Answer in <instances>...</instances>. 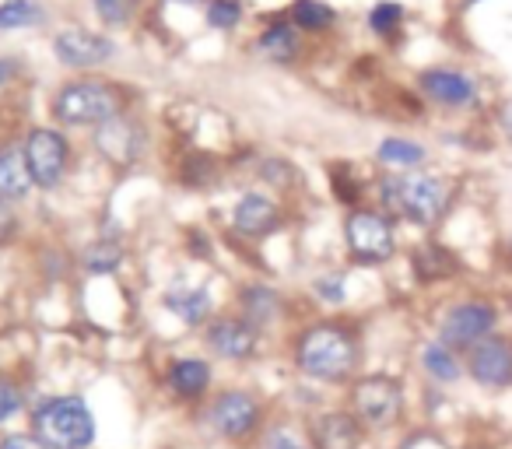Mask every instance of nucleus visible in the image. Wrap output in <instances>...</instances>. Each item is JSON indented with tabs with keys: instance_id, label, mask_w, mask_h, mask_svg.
<instances>
[{
	"instance_id": "1",
	"label": "nucleus",
	"mask_w": 512,
	"mask_h": 449,
	"mask_svg": "<svg viewBox=\"0 0 512 449\" xmlns=\"http://www.w3.org/2000/svg\"><path fill=\"white\" fill-rule=\"evenodd\" d=\"M383 200L393 214L414 225H435L449 207V186L439 176H397L383 183Z\"/></svg>"
},
{
	"instance_id": "2",
	"label": "nucleus",
	"mask_w": 512,
	"mask_h": 449,
	"mask_svg": "<svg viewBox=\"0 0 512 449\" xmlns=\"http://www.w3.org/2000/svg\"><path fill=\"white\" fill-rule=\"evenodd\" d=\"M36 432L50 449H85L95 439V418L85 400L60 397L36 411Z\"/></svg>"
},
{
	"instance_id": "3",
	"label": "nucleus",
	"mask_w": 512,
	"mask_h": 449,
	"mask_svg": "<svg viewBox=\"0 0 512 449\" xmlns=\"http://www.w3.org/2000/svg\"><path fill=\"white\" fill-rule=\"evenodd\" d=\"M355 358V341L341 327H316L299 344V365L316 379H344L355 369Z\"/></svg>"
},
{
	"instance_id": "4",
	"label": "nucleus",
	"mask_w": 512,
	"mask_h": 449,
	"mask_svg": "<svg viewBox=\"0 0 512 449\" xmlns=\"http://www.w3.org/2000/svg\"><path fill=\"white\" fill-rule=\"evenodd\" d=\"M120 102L116 92L106 85H95V81H78V85H67L64 92L53 102V113L57 120L71 123V127H85V123H106L116 116Z\"/></svg>"
},
{
	"instance_id": "5",
	"label": "nucleus",
	"mask_w": 512,
	"mask_h": 449,
	"mask_svg": "<svg viewBox=\"0 0 512 449\" xmlns=\"http://www.w3.org/2000/svg\"><path fill=\"white\" fill-rule=\"evenodd\" d=\"M495 320H498V313L491 302H481V299L460 302V306L449 309L446 320H442V344H446V348H474L484 337H491Z\"/></svg>"
},
{
	"instance_id": "6",
	"label": "nucleus",
	"mask_w": 512,
	"mask_h": 449,
	"mask_svg": "<svg viewBox=\"0 0 512 449\" xmlns=\"http://www.w3.org/2000/svg\"><path fill=\"white\" fill-rule=\"evenodd\" d=\"M355 411L365 425L372 428H386L400 418V407H404V393L400 383L390 376H369L355 386Z\"/></svg>"
},
{
	"instance_id": "7",
	"label": "nucleus",
	"mask_w": 512,
	"mask_h": 449,
	"mask_svg": "<svg viewBox=\"0 0 512 449\" xmlns=\"http://www.w3.org/2000/svg\"><path fill=\"white\" fill-rule=\"evenodd\" d=\"M348 246L358 260L365 264H383V260L393 257V229L390 221L383 214H372V211H358L348 218Z\"/></svg>"
},
{
	"instance_id": "8",
	"label": "nucleus",
	"mask_w": 512,
	"mask_h": 449,
	"mask_svg": "<svg viewBox=\"0 0 512 449\" xmlns=\"http://www.w3.org/2000/svg\"><path fill=\"white\" fill-rule=\"evenodd\" d=\"M470 376L477 379L488 390H505L512 386V341L509 337H484L481 344L470 348V362H467Z\"/></svg>"
},
{
	"instance_id": "9",
	"label": "nucleus",
	"mask_w": 512,
	"mask_h": 449,
	"mask_svg": "<svg viewBox=\"0 0 512 449\" xmlns=\"http://www.w3.org/2000/svg\"><path fill=\"white\" fill-rule=\"evenodd\" d=\"M25 162H29V172L43 190H53V186L64 179L67 169V144L60 134L53 130H36L25 144Z\"/></svg>"
},
{
	"instance_id": "10",
	"label": "nucleus",
	"mask_w": 512,
	"mask_h": 449,
	"mask_svg": "<svg viewBox=\"0 0 512 449\" xmlns=\"http://www.w3.org/2000/svg\"><path fill=\"white\" fill-rule=\"evenodd\" d=\"M53 50H57V57L64 60L67 67H99L113 57L116 46L109 43L106 36H99V32L67 29L53 39Z\"/></svg>"
},
{
	"instance_id": "11",
	"label": "nucleus",
	"mask_w": 512,
	"mask_h": 449,
	"mask_svg": "<svg viewBox=\"0 0 512 449\" xmlns=\"http://www.w3.org/2000/svg\"><path fill=\"white\" fill-rule=\"evenodd\" d=\"M95 144L99 151L116 165H130L137 155H141V144H144V134L134 120L116 113L113 120L99 123V134H95Z\"/></svg>"
},
{
	"instance_id": "12",
	"label": "nucleus",
	"mask_w": 512,
	"mask_h": 449,
	"mask_svg": "<svg viewBox=\"0 0 512 449\" xmlns=\"http://www.w3.org/2000/svg\"><path fill=\"white\" fill-rule=\"evenodd\" d=\"M256 418H260V414H256L253 397H246V393H221V397L214 400L211 421L221 435L239 439V435H246L249 428L256 425Z\"/></svg>"
},
{
	"instance_id": "13",
	"label": "nucleus",
	"mask_w": 512,
	"mask_h": 449,
	"mask_svg": "<svg viewBox=\"0 0 512 449\" xmlns=\"http://www.w3.org/2000/svg\"><path fill=\"white\" fill-rule=\"evenodd\" d=\"M421 85H425V92L432 95L435 102H442V106H470L477 95L474 81L460 71H428L425 78H421Z\"/></svg>"
},
{
	"instance_id": "14",
	"label": "nucleus",
	"mask_w": 512,
	"mask_h": 449,
	"mask_svg": "<svg viewBox=\"0 0 512 449\" xmlns=\"http://www.w3.org/2000/svg\"><path fill=\"white\" fill-rule=\"evenodd\" d=\"M274 225H278V207L267 197L249 193V197L239 200V207H235V229H239L242 236L260 239V236H267Z\"/></svg>"
},
{
	"instance_id": "15",
	"label": "nucleus",
	"mask_w": 512,
	"mask_h": 449,
	"mask_svg": "<svg viewBox=\"0 0 512 449\" xmlns=\"http://www.w3.org/2000/svg\"><path fill=\"white\" fill-rule=\"evenodd\" d=\"M211 348L225 358H246L256 348V327L253 323H239V320H225L211 330Z\"/></svg>"
},
{
	"instance_id": "16",
	"label": "nucleus",
	"mask_w": 512,
	"mask_h": 449,
	"mask_svg": "<svg viewBox=\"0 0 512 449\" xmlns=\"http://www.w3.org/2000/svg\"><path fill=\"white\" fill-rule=\"evenodd\" d=\"M32 183L36 179H32L29 162H25V151H0V200H22Z\"/></svg>"
},
{
	"instance_id": "17",
	"label": "nucleus",
	"mask_w": 512,
	"mask_h": 449,
	"mask_svg": "<svg viewBox=\"0 0 512 449\" xmlns=\"http://www.w3.org/2000/svg\"><path fill=\"white\" fill-rule=\"evenodd\" d=\"M362 428L351 414H327L316 425V446L320 449H358Z\"/></svg>"
},
{
	"instance_id": "18",
	"label": "nucleus",
	"mask_w": 512,
	"mask_h": 449,
	"mask_svg": "<svg viewBox=\"0 0 512 449\" xmlns=\"http://www.w3.org/2000/svg\"><path fill=\"white\" fill-rule=\"evenodd\" d=\"M169 383L179 397H200L207 390V383H211V369L200 358H179L169 372Z\"/></svg>"
},
{
	"instance_id": "19",
	"label": "nucleus",
	"mask_w": 512,
	"mask_h": 449,
	"mask_svg": "<svg viewBox=\"0 0 512 449\" xmlns=\"http://www.w3.org/2000/svg\"><path fill=\"white\" fill-rule=\"evenodd\" d=\"M414 271L418 278L435 281V278H449L456 271V257L439 243H425L418 253H414Z\"/></svg>"
},
{
	"instance_id": "20",
	"label": "nucleus",
	"mask_w": 512,
	"mask_h": 449,
	"mask_svg": "<svg viewBox=\"0 0 512 449\" xmlns=\"http://www.w3.org/2000/svg\"><path fill=\"white\" fill-rule=\"evenodd\" d=\"M379 162L390 165V169H418L425 162V148L404 137H390V141L379 144Z\"/></svg>"
},
{
	"instance_id": "21",
	"label": "nucleus",
	"mask_w": 512,
	"mask_h": 449,
	"mask_svg": "<svg viewBox=\"0 0 512 449\" xmlns=\"http://www.w3.org/2000/svg\"><path fill=\"white\" fill-rule=\"evenodd\" d=\"M165 306L186 323H200L207 313H211V302H207V292H169L165 295Z\"/></svg>"
},
{
	"instance_id": "22",
	"label": "nucleus",
	"mask_w": 512,
	"mask_h": 449,
	"mask_svg": "<svg viewBox=\"0 0 512 449\" xmlns=\"http://www.w3.org/2000/svg\"><path fill=\"white\" fill-rule=\"evenodd\" d=\"M421 362H425L428 376H435L439 383H453V379L460 376V362H456L453 348H446V344H428Z\"/></svg>"
},
{
	"instance_id": "23",
	"label": "nucleus",
	"mask_w": 512,
	"mask_h": 449,
	"mask_svg": "<svg viewBox=\"0 0 512 449\" xmlns=\"http://www.w3.org/2000/svg\"><path fill=\"white\" fill-rule=\"evenodd\" d=\"M260 50L271 60H292L295 50H299V39H295V32L288 29V25H274V29H267L264 39H260Z\"/></svg>"
},
{
	"instance_id": "24",
	"label": "nucleus",
	"mask_w": 512,
	"mask_h": 449,
	"mask_svg": "<svg viewBox=\"0 0 512 449\" xmlns=\"http://www.w3.org/2000/svg\"><path fill=\"white\" fill-rule=\"evenodd\" d=\"M39 18V8L32 0H4L0 4V29H25Z\"/></svg>"
},
{
	"instance_id": "25",
	"label": "nucleus",
	"mask_w": 512,
	"mask_h": 449,
	"mask_svg": "<svg viewBox=\"0 0 512 449\" xmlns=\"http://www.w3.org/2000/svg\"><path fill=\"white\" fill-rule=\"evenodd\" d=\"M292 18L302 29H327V25L334 22V11H330L327 4H320V0H299L292 8Z\"/></svg>"
},
{
	"instance_id": "26",
	"label": "nucleus",
	"mask_w": 512,
	"mask_h": 449,
	"mask_svg": "<svg viewBox=\"0 0 512 449\" xmlns=\"http://www.w3.org/2000/svg\"><path fill=\"white\" fill-rule=\"evenodd\" d=\"M400 18H404V11H400V4H376L372 8V15H369V22H372V29L379 32V36H393V32L400 29Z\"/></svg>"
},
{
	"instance_id": "27",
	"label": "nucleus",
	"mask_w": 512,
	"mask_h": 449,
	"mask_svg": "<svg viewBox=\"0 0 512 449\" xmlns=\"http://www.w3.org/2000/svg\"><path fill=\"white\" fill-rule=\"evenodd\" d=\"M239 4L235 0H214L211 8H207V22H211V29H235L239 25Z\"/></svg>"
},
{
	"instance_id": "28",
	"label": "nucleus",
	"mask_w": 512,
	"mask_h": 449,
	"mask_svg": "<svg viewBox=\"0 0 512 449\" xmlns=\"http://www.w3.org/2000/svg\"><path fill=\"white\" fill-rule=\"evenodd\" d=\"M134 8H137V0H95V11L113 25L127 22V18L134 15Z\"/></svg>"
},
{
	"instance_id": "29",
	"label": "nucleus",
	"mask_w": 512,
	"mask_h": 449,
	"mask_svg": "<svg viewBox=\"0 0 512 449\" xmlns=\"http://www.w3.org/2000/svg\"><path fill=\"white\" fill-rule=\"evenodd\" d=\"M246 309H249V316H253V323L274 316V292H264V288L246 292Z\"/></svg>"
},
{
	"instance_id": "30",
	"label": "nucleus",
	"mask_w": 512,
	"mask_h": 449,
	"mask_svg": "<svg viewBox=\"0 0 512 449\" xmlns=\"http://www.w3.org/2000/svg\"><path fill=\"white\" fill-rule=\"evenodd\" d=\"M116 264H120V250L109 243H99L88 253V267H92V271H113Z\"/></svg>"
},
{
	"instance_id": "31",
	"label": "nucleus",
	"mask_w": 512,
	"mask_h": 449,
	"mask_svg": "<svg viewBox=\"0 0 512 449\" xmlns=\"http://www.w3.org/2000/svg\"><path fill=\"white\" fill-rule=\"evenodd\" d=\"M18 407H22V393L8 379H0V421H8L11 414H18Z\"/></svg>"
},
{
	"instance_id": "32",
	"label": "nucleus",
	"mask_w": 512,
	"mask_h": 449,
	"mask_svg": "<svg viewBox=\"0 0 512 449\" xmlns=\"http://www.w3.org/2000/svg\"><path fill=\"white\" fill-rule=\"evenodd\" d=\"M400 449H449V442L432 432H418V435H411Z\"/></svg>"
},
{
	"instance_id": "33",
	"label": "nucleus",
	"mask_w": 512,
	"mask_h": 449,
	"mask_svg": "<svg viewBox=\"0 0 512 449\" xmlns=\"http://www.w3.org/2000/svg\"><path fill=\"white\" fill-rule=\"evenodd\" d=\"M0 449H50V446L43 439H32V435H11V439H4Z\"/></svg>"
},
{
	"instance_id": "34",
	"label": "nucleus",
	"mask_w": 512,
	"mask_h": 449,
	"mask_svg": "<svg viewBox=\"0 0 512 449\" xmlns=\"http://www.w3.org/2000/svg\"><path fill=\"white\" fill-rule=\"evenodd\" d=\"M15 232V214H11V207H8V200H0V243Z\"/></svg>"
},
{
	"instance_id": "35",
	"label": "nucleus",
	"mask_w": 512,
	"mask_h": 449,
	"mask_svg": "<svg viewBox=\"0 0 512 449\" xmlns=\"http://www.w3.org/2000/svg\"><path fill=\"white\" fill-rule=\"evenodd\" d=\"M267 449H306L299 439H292L288 432H278V435H271V446Z\"/></svg>"
},
{
	"instance_id": "36",
	"label": "nucleus",
	"mask_w": 512,
	"mask_h": 449,
	"mask_svg": "<svg viewBox=\"0 0 512 449\" xmlns=\"http://www.w3.org/2000/svg\"><path fill=\"white\" fill-rule=\"evenodd\" d=\"M498 120H502V127H505V134L512 137V99L502 106V113H498Z\"/></svg>"
},
{
	"instance_id": "37",
	"label": "nucleus",
	"mask_w": 512,
	"mask_h": 449,
	"mask_svg": "<svg viewBox=\"0 0 512 449\" xmlns=\"http://www.w3.org/2000/svg\"><path fill=\"white\" fill-rule=\"evenodd\" d=\"M8 74H11V64H8V60H0V85L8 81Z\"/></svg>"
},
{
	"instance_id": "38",
	"label": "nucleus",
	"mask_w": 512,
	"mask_h": 449,
	"mask_svg": "<svg viewBox=\"0 0 512 449\" xmlns=\"http://www.w3.org/2000/svg\"><path fill=\"white\" fill-rule=\"evenodd\" d=\"M172 4H197V0H172Z\"/></svg>"
}]
</instances>
